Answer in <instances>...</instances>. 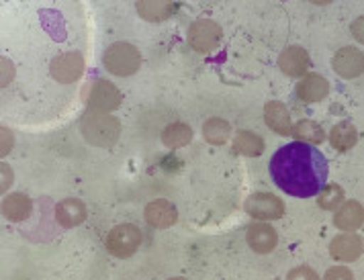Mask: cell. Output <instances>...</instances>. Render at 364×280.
<instances>
[{"instance_id": "cell-31", "label": "cell", "mask_w": 364, "mask_h": 280, "mask_svg": "<svg viewBox=\"0 0 364 280\" xmlns=\"http://www.w3.org/2000/svg\"><path fill=\"white\" fill-rule=\"evenodd\" d=\"M170 280H186V279H170Z\"/></svg>"}, {"instance_id": "cell-30", "label": "cell", "mask_w": 364, "mask_h": 280, "mask_svg": "<svg viewBox=\"0 0 364 280\" xmlns=\"http://www.w3.org/2000/svg\"><path fill=\"white\" fill-rule=\"evenodd\" d=\"M11 181H13V174H11V168L6 164H2V193L11 186Z\"/></svg>"}, {"instance_id": "cell-11", "label": "cell", "mask_w": 364, "mask_h": 280, "mask_svg": "<svg viewBox=\"0 0 364 280\" xmlns=\"http://www.w3.org/2000/svg\"><path fill=\"white\" fill-rule=\"evenodd\" d=\"M144 217L151 227L156 230H166V227H172L178 219V211L176 207L166 200V198H158V200H151L146 205V211Z\"/></svg>"}, {"instance_id": "cell-9", "label": "cell", "mask_w": 364, "mask_h": 280, "mask_svg": "<svg viewBox=\"0 0 364 280\" xmlns=\"http://www.w3.org/2000/svg\"><path fill=\"white\" fill-rule=\"evenodd\" d=\"M51 76L53 80H58L60 84L76 82L84 72V58L82 53L78 51H68L58 55L50 66Z\"/></svg>"}, {"instance_id": "cell-10", "label": "cell", "mask_w": 364, "mask_h": 280, "mask_svg": "<svg viewBox=\"0 0 364 280\" xmlns=\"http://www.w3.org/2000/svg\"><path fill=\"white\" fill-rule=\"evenodd\" d=\"M364 242L363 237L354 231H344L336 235L330 244V254L338 262H354L363 256Z\"/></svg>"}, {"instance_id": "cell-24", "label": "cell", "mask_w": 364, "mask_h": 280, "mask_svg": "<svg viewBox=\"0 0 364 280\" xmlns=\"http://www.w3.org/2000/svg\"><path fill=\"white\" fill-rule=\"evenodd\" d=\"M135 9L141 17L151 23L166 21L176 13V4H172V2H137Z\"/></svg>"}, {"instance_id": "cell-16", "label": "cell", "mask_w": 364, "mask_h": 280, "mask_svg": "<svg viewBox=\"0 0 364 280\" xmlns=\"http://www.w3.org/2000/svg\"><path fill=\"white\" fill-rule=\"evenodd\" d=\"M264 123L277 133V135H291L293 133V121L289 109L281 100H270L264 107Z\"/></svg>"}, {"instance_id": "cell-23", "label": "cell", "mask_w": 364, "mask_h": 280, "mask_svg": "<svg viewBox=\"0 0 364 280\" xmlns=\"http://www.w3.org/2000/svg\"><path fill=\"white\" fill-rule=\"evenodd\" d=\"M193 139V129L186 123H172L162 131V144L168 149H178L188 146Z\"/></svg>"}, {"instance_id": "cell-22", "label": "cell", "mask_w": 364, "mask_h": 280, "mask_svg": "<svg viewBox=\"0 0 364 280\" xmlns=\"http://www.w3.org/2000/svg\"><path fill=\"white\" fill-rule=\"evenodd\" d=\"M203 137L211 144V146H223L230 137H232V125L225 119L211 117L205 121L203 125Z\"/></svg>"}, {"instance_id": "cell-2", "label": "cell", "mask_w": 364, "mask_h": 280, "mask_svg": "<svg viewBox=\"0 0 364 280\" xmlns=\"http://www.w3.org/2000/svg\"><path fill=\"white\" fill-rule=\"evenodd\" d=\"M80 131L88 144L97 148H107L119 139L121 125L115 117L107 115V113H88L80 121Z\"/></svg>"}, {"instance_id": "cell-17", "label": "cell", "mask_w": 364, "mask_h": 280, "mask_svg": "<svg viewBox=\"0 0 364 280\" xmlns=\"http://www.w3.org/2000/svg\"><path fill=\"white\" fill-rule=\"evenodd\" d=\"M333 225L342 231H356L364 225V207L358 200H346L336 215Z\"/></svg>"}, {"instance_id": "cell-26", "label": "cell", "mask_w": 364, "mask_h": 280, "mask_svg": "<svg viewBox=\"0 0 364 280\" xmlns=\"http://www.w3.org/2000/svg\"><path fill=\"white\" fill-rule=\"evenodd\" d=\"M287 280H321L319 274L315 272L314 268L309 266H299V268H293L289 274H287Z\"/></svg>"}, {"instance_id": "cell-27", "label": "cell", "mask_w": 364, "mask_h": 280, "mask_svg": "<svg viewBox=\"0 0 364 280\" xmlns=\"http://www.w3.org/2000/svg\"><path fill=\"white\" fill-rule=\"evenodd\" d=\"M323 280H354V274L348 266H331Z\"/></svg>"}, {"instance_id": "cell-6", "label": "cell", "mask_w": 364, "mask_h": 280, "mask_svg": "<svg viewBox=\"0 0 364 280\" xmlns=\"http://www.w3.org/2000/svg\"><path fill=\"white\" fill-rule=\"evenodd\" d=\"M84 100L92 113H111L121 104V92L109 80H95L88 86Z\"/></svg>"}, {"instance_id": "cell-15", "label": "cell", "mask_w": 364, "mask_h": 280, "mask_svg": "<svg viewBox=\"0 0 364 280\" xmlns=\"http://www.w3.org/2000/svg\"><path fill=\"white\" fill-rule=\"evenodd\" d=\"M86 205H84L80 198H64L58 203L55 207V221L64 227V230H70V227H76L86 221Z\"/></svg>"}, {"instance_id": "cell-20", "label": "cell", "mask_w": 364, "mask_h": 280, "mask_svg": "<svg viewBox=\"0 0 364 280\" xmlns=\"http://www.w3.org/2000/svg\"><path fill=\"white\" fill-rule=\"evenodd\" d=\"M233 151L246 158H258L264 151V139L258 133L242 129L233 137Z\"/></svg>"}, {"instance_id": "cell-1", "label": "cell", "mask_w": 364, "mask_h": 280, "mask_svg": "<svg viewBox=\"0 0 364 280\" xmlns=\"http://www.w3.org/2000/svg\"><path fill=\"white\" fill-rule=\"evenodd\" d=\"M330 166L315 146L293 141L277 149L270 160V176L282 193L297 198H311L328 184Z\"/></svg>"}, {"instance_id": "cell-8", "label": "cell", "mask_w": 364, "mask_h": 280, "mask_svg": "<svg viewBox=\"0 0 364 280\" xmlns=\"http://www.w3.org/2000/svg\"><path fill=\"white\" fill-rule=\"evenodd\" d=\"M331 68L333 72L344 78V80H352L364 74V51H360L354 45H346L333 53L331 60Z\"/></svg>"}, {"instance_id": "cell-14", "label": "cell", "mask_w": 364, "mask_h": 280, "mask_svg": "<svg viewBox=\"0 0 364 280\" xmlns=\"http://www.w3.org/2000/svg\"><path fill=\"white\" fill-rule=\"evenodd\" d=\"M246 239H248V246L256 254H270L277 247V244H279L277 230L272 225H268L266 221L250 225L248 233H246Z\"/></svg>"}, {"instance_id": "cell-29", "label": "cell", "mask_w": 364, "mask_h": 280, "mask_svg": "<svg viewBox=\"0 0 364 280\" xmlns=\"http://www.w3.org/2000/svg\"><path fill=\"white\" fill-rule=\"evenodd\" d=\"M11 148H13V133L11 129L2 127V156H6Z\"/></svg>"}, {"instance_id": "cell-5", "label": "cell", "mask_w": 364, "mask_h": 280, "mask_svg": "<svg viewBox=\"0 0 364 280\" xmlns=\"http://www.w3.org/2000/svg\"><path fill=\"white\" fill-rule=\"evenodd\" d=\"M223 31L211 18H197L191 27H188V45L199 53H209L221 43Z\"/></svg>"}, {"instance_id": "cell-25", "label": "cell", "mask_w": 364, "mask_h": 280, "mask_svg": "<svg viewBox=\"0 0 364 280\" xmlns=\"http://www.w3.org/2000/svg\"><path fill=\"white\" fill-rule=\"evenodd\" d=\"M346 203V193L340 184L330 182L321 188V193L317 195V205L323 209V211H338L342 205Z\"/></svg>"}, {"instance_id": "cell-28", "label": "cell", "mask_w": 364, "mask_h": 280, "mask_svg": "<svg viewBox=\"0 0 364 280\" xmlns=\"http://www.w3.org/2000/svg\"><path fill=\"white\" fill-rule=\"evenodd\" d=\"M350 33H352V37H354L358 43H363L364 45V15L363 17L354 18V23L350 25Z\"/></svg>"}, {"instance_id": "cell-13", "label": "cell", "mask_w": 364, "mask_h": 280, "mask_svg": "<svg viewBox=\"0 0 364 280\" xmlns=\"http://www.w3.org/2000/svg\"><path fill=\"white\" fill-rule=\"evenodd\" d=\"M295 95L303 102H319V100L328 99L330 95V82L321 76V74H307L299 80Z\"/></svg>"}, {"instance_id": "cell-3", "label": "cell", "mask_w": 364, "mask_h": 280, "mask_svg": "<svg viewBox=\"0 0 364 280\" xmlns=\"http://www.w3.org/2000/svg\"><path fill=\"white\" fill-rule=\"evenodd\" d=\"M102 66L109 74L113 76H132L135 74L139 66H141V53L139 50L127 43V41H117V43H111L105 55H102Z\"/></svg>"}, {"instance_id": "cell-12", "label": "cell", "mask_w": 364, "mask_h": 280, "mask_svg": "<svg viewBox=\"0 0 364 280\" xmlns=\"http://www.w3.org/2000/svg\"><path fill=\"white\" fill-rule=\"evenodd\" d=\"M311 66L309 53L299 48V45H291L282 51L279 55V68L282 74L291 76V78H299V76H307V70Z\"/></svg>"}, {"instance_id": "cell-19", "label": "cell", "mask_w": 364, "mask_h": 280, "mask_svg": "<svg viewBox=\"0 0 364 280\" xmlns=\"http://www.w3.org/2000/svg\"><path fill=\"white\" fill-rule=\"evenodd\" d=\"M330 144L336 151H348L358 144V131L350 121H340L331 127Z\"/></svg>"}, {"instance_id": "cell-7", "label": "cell", "mask_w": 364, "mask_h": 280, "mask_svg": "<svg viewBox=\"0 0 364 280\" xmlns=\"http://www.w3.org/2000/svg\"><path fill=\"white\" fill-rule=\"evenodd\" d=\"M246 213L260 221H274L284 215V203L272 193H254L246 200Z\"/></svg>"}, {"instance_id": "cell-21", "label": "cell", "mask_w": 364, "mask_h": 280, "mask_svg": "<svg viewBox=\"0 0 364 280\" xmlns=\"http://www.w3.org/2000/svg\"><path fill=\"white\" fill-rule=\"evenodd\" d=\"M295 135V141L301 144H309V146H319L326 141V131L319 123H315L311 119H303L299 121L297 125H293V133Z\"/></svg>"}, {"instance_id": "cell-18", "label": "cell", "mask_w": 364, "mask_h": 280, "mask_svg": "<svg viewBox=\"0 0 364 280\" xmlns=\"http://www.w3.org/2000/svg\"><path fill=\"white\" fill-rule=\"evenodd\" d=\"M31 211H33V203L23 193H13L2 200V215L13 223L25 221L31 215Z\"/></svg>"}, {"instance_id": "cell-4", "label": "cell", "mask_w": 364, "mask_h": 280, "mask_svg": "<svg viewBox=\"0 0 364 280\" xmlns=\"http://www.w3.org/2000/svg\"><path fill=\"white\" fill-rule=\"evenodd\" d=\"M141 239H144V235H141V230L137 225L121 223V225H117L109 231L105 246H107V252L115 258H132L141 246Z\"/></svg>"}]
</instances>
